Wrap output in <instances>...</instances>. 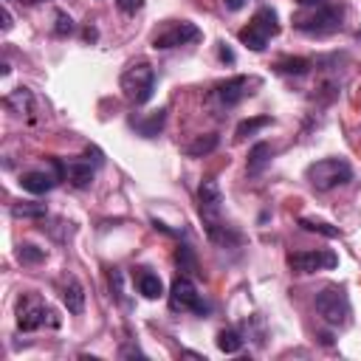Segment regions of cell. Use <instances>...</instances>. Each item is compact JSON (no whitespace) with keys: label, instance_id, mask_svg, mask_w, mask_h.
Wrapping results in <instances>:
<instances>
[{"label":"cell","instance_id":"cell-31","mask_svg":"<svg viewBox=\"0 0 361 361\" xmlns=\"http://www.w3.org/2000/svg\"><path fill=\"white\" fill-rule=\"evenodd\" d=\"M218 54H221L223 62H235V54H232V48H226V43H221V51Z\"/></svg>","mask_w":361,"mask_h":361},{"label":"cell","instance_id":"cell-28","mask_svg":"<svg viewBox=\"0 0 361 361\" xmlns=\"http://www.w3.org/2000/svg\"><path fill=\"white\" fill-rule=\"evenodd\" d=\"M175 263L181 265V271H195V254H192L186 246H181V249H178V254H175Z\"/></svg>","mask_w":361,"mask_h":361},{"label":"cell","instance_id":"cell-3","mask_svg":"<svg viewBox=\"0 0 361 361\" xmlns=\"http://www.w3.org/2000/svg\"><path fill=\"white\" fill-rule=\"evenodd\" d=\"M59 316L51 305L34 300V297H20L17 302V327L23 333H31V330H40V327H59Z\"/></svg>","mask_w":361,"mask_h":361},{"label":"cell","instance_id":"cell-33","mask_svg":"<svg viewBox=\"0 0 361 361\" xmlns=\"http://www.w3.org/2000/svg\"><path fill=\"white\" fill-rule=\"evenodd\" d=\"M300 6H325V0H300Z\"/></svg>","mask_w":361,"mask_h":361},{"label":"cell","instance_id":"cell-1","mask_svg":"<svg viewBox=\"0 0 361 361\" xmlns=\"http://www.w3.org/2000/svg\"><path fill=\"white\" fill-rule=\"evenodd\" d=\"M119 85H121V94L130 105H147L153 99V91H156V68L147 59L130 62L121 71Z\"/></svg>","mask_w":361,"mask_h":361},{"label":"cell","instance_id":"cell-6","mask_svg":"<svg viewBox=\"0 0 361 361\" xmlns=\"http://www.w3.org/2000/svg\"><path fill=\"white\" fill-rule=\"evenodd\" d=\"M339 265V254L327 249H311V251H294L288 254V268L294 274H316V271H330Z\"/></svg>","mask_w":361,"mask_h":361},{"label":"cell","instance_id":"cell-11","mask_svg":"<svg viewBox=\"0 0 361 361\" xmlns=\"http://www.w3.org/2000/svg\"><path fill=\"white\" fill-rule=\"evenodd\" d=\"M54 167H57V172L71 186H77V189H85V186L94 184V167H91V161H68V164L54 161Z\"/></svg>","mask_w":361,"mask_h":361},{"label":"cell","instance_id":"cell-4","mask_svg":"<svg viewBox=\"0 0 361 361\" xmlns=\"http://www.w3.org/2000/svg\"><path fill=\"white\" fill-rule=\"evenodd\" d=\"M316 314L330 325V327H344L350 322V300L341 288L327 285L316 294Z\"/></svg>","mask_w":361,"mask_h":361},{"label":"cell","instance_id":"cell-22","mask_svg":"<svg viewBox=\"0 0 361 361\" xmlns=\"http://www.w3.org/2000/svg\"><path fill=\"white\" fill-rule=\"evenodd\" d=\"M277 71L279 74H294V77H302L311 71V62L302 59V57H288V59H279L277 62Z\"/></svg>","mask_w":361,"mask_h":361},{"label":"cell","instance_id":"cell-32","mask_svg":"<svg viewBox=\"0 0 361 361\" xmlns=\"http://www.w3.org/2000/svg\"><path fill=\"white\" fill-rule=\"evenodd\" d=\"M12 26H15V23H12V12H9L6 6H3V31H9Z\"/></svg>","mask_w":361,"mask_h":361},{"label":"cell","instance_id":"cell-9","mask_svg":"<svg viewBox=\"0 0 361 361\" xmlns=\"http://www.w3.org/2000/svg\"><path fill=\"white\" fill-rule=\"evenodd\" d=\"M170 308L172 311H195L200 316L209 311V305L200 300L198 288H195V282L189 277H178L172 282V288H170Z\"/></svg>","mask_w":361,"mask_h":361},{"label":"cell","instance_id":"cell-27","mask_svg":"<svg viewBox=\"0 0 361 361\" xmlns=\"http://www.w3.org/2000/svg\"><path fill=\"white\" fill-rule=\"evenodd\" d=\"M57 37H68V34H74V20H71L65 12H57Z\"/></svg>","mask_w":361,"mask_h":361},{"label":"cell","instance_id":"cell-15","mask_svg":"<svg viewBox=\"0 0 361 361\" xmlns=\"http://www.w3.org/2000/svg\"><path fill=\"white\" fill-rule=\"evenodd\" d=\"M135 282H138V294H141L144 300H159V297H164V282H161L159 274L141 268V274H138Z\"/></svg>","mask_w":361,"mask_h":361},{"label":"cell","instance_id":"cell-8","mask_svg":"<svg viewBox=\"0 0 361 361\" xmlns=\"http://www.w3.org/2000/svg\"><path fill=\"white\" fill-rule=\"evenodd\" d=\"M198 206H200V218L203 226H214V223H223L221 221V206H223V192L218 186L214 178H203L198 186Z\"/></svg>","mask_w":361,"mask_h":361},{"label":"cell","instance_id":"cell-10","mask_svg":"<svg viewBox=\"0 0 361 361\" xmlns=\"http://www.w3.org/2000/svg\"><path fill=\"white\" fill-rule=\"evenodd\" d=\"M257 85H260V82L251 80V77H232V80H226V82H221L218 88H214V94H218V99H221L226 108H232V105L243 102L246 96H251V94H254L251 88H257Z\"/></svg>","mask_w":361,"mask_h":361},{"label":"cell","instance_id":"cell-19","mask_svg":"<svg viewBox=\"0 0 361 361\" xmlns=\"http://www.w3.org/2000/svg\"><path fill=\"white\" fill-rule=\"evenodd\" d=\"M164 121H167V110H156V113H153L147 121H135V119H133V127L138 130V135H144V138H153V135H159V133H161Z\"/></svg>","mask_w":361,"mask_h":361},{"label":"cell","instance_id":"cell-20","mask_svg":"<svg viewBox=\"0 0 361 361\" xmlns=\"http://www.w3.org/2000/svg\"><path fill=\"white\" fill-rule=\"evenodd\" d=\"M45 214H48L45 203H37V200H23V203H15V206H12V218L37 221V218H45Z\"/></svg>","mask_w":361,"mask_h":361},{"label":"cell","instance_id":"cell-2","mask_svg":"<svg viewBox=\"0 0 361 361\" xmlns=\"http://www.w3.org/2000/svg\"><path fill=\"white\" fill-rule=\"evenodd\" d=\"M305 175L316 192H330V189L353 181V167L344 159H322V161L311 164Z\"/></svg>","mask_w":361,"mask_h":361},{"label":"cell","instance_id":"cell-30","mask_svg":"<svg viewBox=\"0 0 361 361\" xmlns=\"http://www.w3.org/2000/svg\"><path fill=\"white\" fill-rule=\"evenodd\" d=\"M246 3H249V0H223V6H226L229 12H240Z\"/></svg>","mask_w":361,"mask_h":361},{"label":"cell","instance_id":"cell-24","mask_svg":"<svg viewBox=\"0 0 361 361\" xmlns=\"http://www.w3.org/2000/svg\"><path fill=\"white\" fill-rule=\"evenodd\" d=\"M218 347H221V353L232 355V353H240L243 339H240L237 330H221V333H218Z\"/></svg>","mask_w":361,"mask_h":361},{"label":"cell","instance_id":"cell-17","mask_svg":"<svg viewBox=\"0 0 361 361\" xmlns=\"http://www.w3.org/2000/svg\"><path fill=\"white\" fill-rule=\"evenodd\" d=\"M237 37H240V43H243L246 48H251V51H265L268 40H271V37H268L263 29H257L254 23H249L246 29H240V34H237Z\"/></svg>","mask_w":361,"mask_h":361},{"label":"cell","instance_id":"cell-5","mask_svg":"<svg viewBox=\"0 0 361 361\" xmlns=\"http://www.w3.org/2000/svg\"><path fill=\"white\" fill-rule=\"evenodd\" d=\"M203 37V31L189 23V20H167L156 34H153V48L156 51H170V48H181L189 43H198Z\"/></svg>","mask_w":361,"mask_h":361},{"label":"cell","instance_id":"cell-18","mask_svg":"<svg viewBox=\"0 0 361 361\" xmlns=\"http://www.w3.org/2000/svg\"><path fill=\"white\" fill-rule=\"evenodd\" d=\"M251 23H254L257 29H263L268 37H277V34H279V17H277V12H274L271 6L257 9V15L251 17Z\"/></svg>","mask_w":361,"mask_h":361},{"label":"cell","instance_id":"cell-25","mask_svg":"<svg viewBox=\"0 0 361 361\" xmlns=\"http://www.w3.org/2000/svg\"><path fill=\"white\" fill-rule=\"evenodd\" d=\"M31 102H34V96H31V91H29V88H17V91L6 99V105H9L12 110H17V113H23V110L29 113V105H31Z\"/></svg>","mask_w":361,"mask_h":361},{"label":"cell","instance_id":"cell-12","mask_svg":"<svg viewBox=\"0 0 361 361\" xmlns=\"http://www.w3.org/2000/svg\"><path fill=\"white\" fill-rule=\"evenodd\" d=\"M62 302H65L68 314H74V316H80L85 311V288H82V282L77 277H68L65 279V285H62Z\"/></svg>","mask_w":361,"mask_h":361},{"label":"cell","instance_id":"cell-23","mask_svg":"<svg viewBox=\"0 0 361 361\" xmlns=\"http://www.w3.org/2000/svg\"><path fill=\"white\" fill-rule=\"evenodd\" d=\"M268 124H274V119H271V116H254V119H246V121H240V124H237V138H249V135H254L257 130H263V127H268Z\"/></svg>","mask_w":361,"mask_h":361},{"label":"cell","instance_id":"cell-21","mask_svg":"<svg viewBox=\"0 0 361 361\" xmlns=\"http://www.w3.org/2000/svg\"><path fill=\"white\" fill-rule=\"evenodd\" d=\"M300 226H302L305 232L319 235V237H327V240L341 237V232H339L336 226H330V223H325V221H316V218H300Z\"/></svg>","mask_w":361,"mask_h":361},{"label":"cell","instance_id":"cell-29","mask_svg":"<svg viewBox=\"0 0 361 361\" xmlns=\"http://www.w3.org/2000/svg\"><path fill=\"white\" fill-rule=\"evenodd\" d=\"M116 6H119L124 15H135V12L144 6V0H116Z\"/></svg>","mask_w":361,"mask_h":361},{"label":"cell","instance_id":"cell-16","mask_svg":"<svg viewBox=\"0 0 361 361\" xmlns=\"http://www.w3.org/2000/svg\"><path fill=\"white\" fill-rule=\"evenodd\" d=\"M271 156H274V150H271V144H265V141H260V144H254V147L249 150V172L251 175H257V172H263L268 164H271Z\"/></svg>","mask_w":361,"mask_h":361},{"label":"cell","instance_id":"cell-13","mask_svg":"<svg viewBox=\"0 0 361 361\" xmlns=\"http://www.w3.org/2000/svg\"><path fill=\"white\" fill-rule=\"evenodd\" d=\"M57 175H51V172H45V170H31V172H23L20 175V186L26 189V192H31V195H45V192H51L54 186H57Z\"/></svg>","mask_w":361,"mask_h":361},{"label":"cell","instance_id":"cell-26","mask_svg":"<svg viewBox=\"0 0 361 361\" xmlns=\"http://www.w3.org/2000/svg\"><path fill=\"white\" fill-rule=\"evenodd\" d=\"M17 257H20V263L34 265V263H43V260H45V251L37 249V246H31V243H23V246L17 249Z\"/></svg>","mask_w":361,"mask_h":361},{"label":"cell","instance_id":"cell-14","mask_svg":"<svg viewBox=\"0 0 361 361\" xmlns=\"http://www.w3.org/2000/svg\"><path fill=\"white\" fill-rule=\"evenodd\" d=\"M218 144H221V135H218V133H206V135L192 138L186 147H184V153H186L189 159H203V156H209V153L218 150Z\"/></svg>","mask_w":361,"mask_h":361},{"label":"cell","instance_id":"cell-7","mask_svg":"<svg viewBox=\"0 0 361 361\" xmlns=\"http://www.w3.org/2000/svg\"><path fill=\"white\" fill-rule=\"evenodd\" d=\"M294 26L305 34H316V37H325V34H333L339 26H341V9H333V6H319V12L314 15H300L294 20Z\"/></svg>","mask_w":361,"mask_h":361}]
</instances>
